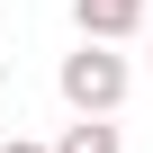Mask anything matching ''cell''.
Returning <instances> with one entry per match:
<instances>
[{"label":"cell","mask_w":153,"mask_h":153,"mask_svg":"<svg viewBox=\"0 0 153 153\" xmlns=\"http://www.w3.org/2000/svg\"><path fill=\"white\" fill-rule=\"evenodd\" d=\"M54 153H126V144H117L108 117H81V126H63V135H54Z\"/></svg>","instance_id":"3957f363"},{"label":"cell","mask_w":153,"mask_h":153,"mask_svg":"<svg viewBox=\"0 0 153 153\" xmlns=\"http://www.w3.org/2000/svg\"><path fill=\"white\" fill-rule=\"evenodd\" d=\"M72 18H81V45H117L144 27V0H72Z\"/></svg>","instance_id":"7a4b0ae2"},{"label":"cell","mask_w":153,"mask_h":153,"mask_svg":"<svg viewBox=\"0 0 153 153\" xmlns=\"http://www.w3.org/2000/svg\"><path fill=\"white\" fill-rule=\"evenodd\" d=\"M0 153H54V144H27V135H9V144H0Z\"/></svg>","instance_id":"277c9868"},{"label":"cell","mask_w":153,"mask_h":153,"mask_svg":"<svg viewBox=\"0 0 153 153\" xmlns=\"http://www.w3.org/2000/svg\"><path fill=\"white\" fill-rule=\"evenodd\" d=\"M63 99L81 108V117H108L117 99H126V54H108V45H81V54H63Z\"/></svg>","instance_id":"6da1fadb"}]
</instances>
